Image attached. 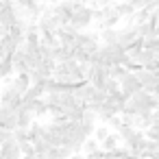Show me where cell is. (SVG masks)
Masks as SVG:
<instances>
[{"label":"cell","instance_id":"11","mask_svg":"<svg viewBox=\"0 0 159 159\" xmlns=\"http://www.w3.org/2000/svg\"><path fill=\"white\" fill-rule=\"evenodd\" d=\"M116 7V13L120 16V20H126L129 24L133 22V16H135V7L131 2H124V0H120V2H113Z\"/></svg>","mask_w":159,"mask_h":159},{"label":"cell","instance_id":"2","mask_svg":"<svg viewBox=\"0 0 159 159\" xmlns=\"http://www.w3.org/2000/svg\"><path fill=\"white\" fill-rule=\"evenodd\" d=\"M135 76H137L142 89L148 92V94H152L157 89V85H159V74L157 72H150V70H144L142 68V70H135Z\"/></svg>","mask_w":159,"mask_h":159},{"label":"cell","instance_id":"5","mask_svg":"<svg viewBox=\"0 0 159 159\" xmlns=\"http://www.w3.org/2000/svg\"><path fill=\"white\" fill-rule=\"evenodd\" d=\"M137 39H142L139 35H137V31H135V26H133V22L131 24H126L124 29H118V44L126 50L129 46H133Z\"/></svg>","mask_w":159,"mask_h":159},{"label":"cell","instance_id":"20","mask_svg":"<svg viewBox=\"0 0 159 159\" xmlns=\"http://www.w3.org/2000/svg\"><path fill=\"white\" fill-rule=\"evenodd\" d=\"M96 150H100V142L94 139V137L85 139V144H83V155H89V152H96Z\"/></svg>","mask_w":159,"mask_h":159},{"label":"cell","instance_id":"8","mask_svg":"<svg viewBox=\"0 0 159 159\" xmlns=\"http://www.w3.org/2000/svg\"><path fill=\"white\" fill-rule=\"evenodd\" d=\"M0 157H2V159H22L20 142H16V137L7 139L2 146H0Z\"/></svg>","mask_w":159,"mask_h":159},{"label":"cell","instance_id":"9","mask_svg":"<svg viewBox=\"0 0 159 159\" xmlns=\"http://www.w3.org/2000/svg\"><path fill=\"white\" fill-rule=\"evenodd\" d=\"M5 85H11L18 94H26V89L31 87V79H29V74H16V76H11V79H7L5 81Z\"/></svg>","mask_w":159,"mask_h":159},{"label":"cell","instance_id":"14","mask_svg":"<svg viewBox=\"0 0 159 159\" xmlns=\"http://www.w3.org/2000/svg\"><path fill=\"white\" fill-rule=\"evenodd\" d=\"M55 61H57V63L74 61V50H70V48H63V46L55 48Z\"/></svg>","mask_w":159,"mask_h":159},{"label":"cell","instance_id":"7","mask_svg":"<svg viewBox=\"0 0 159 159\" xmlns=\"http://www.w3.org/2000/svg\"><path fill=\"white\" fill-rule=\"evenodd\" d=\"M120 89H122V94H124L126 98H131L133 94H137V92L142 89V85H139L135 72H126V74H124V79L120 81Z\"/></svg>","mask_w":159,"mask_h":159},{"label":"cell","instance_id":"18","mask_svg":"<svg viewBox=\"0 0 159 159\" xmlns=\"http://www.w3.org/2000/svg\"><path fill=\"white\" fill-rule=\"evenodd\" d=\"M109 133H111V131H109L107 124H96V129H94V139H98V142L102 144V142L109 137Z\"/></svg>","mask_w":159,"mask_h":159},{"label":"cell","instance_id":"19","mask_svg":"<svg viewBox=\"0 0 159 159\" xmlns=\"http://www.w3.org/2000/svg\"><path fill=\"white\" fill-rule=\"evenodd\" d=\"M126 72H129V70H126L124 66H111V68H109V79H113V81H122Z\"/></svg>","mask_w":159,"mask_h":159},{"label":"cell","instance_id":"26","mask_svg":"<svg viewBox=\"0 0 159 159\" xmlns=\"http://www.w3.org/2000/svg\"><path fill=\"white\" fill-rule=\"evenodd\" d=\"M107 126H109V129H113V131H118V129L122 126V116H113V118H109Z\"/></svg>","mask_w":159,"mask_h":159},{"label":"cell","instance_id":"23","mask_svg":"<svg viewBox=\"0 0 159 159\" xmlns=\"http://www.w3.org/2000/svg\"><path fill=\"white\" fill-rule=\"evenodd\" d=\"M13 137H16V142H20V144H22V142H31V139H29V129H16V131H13Z\"/></svg>","mask_w":159,"mask_h":159},{"label":"cell","instance_id":"3","mask_svg":"<svg viewBox=\"0 0 159 159\" xmlns=\"http://www.w3.org/2000/svg\"><path fill=\"white\" fill-rule=\"evenodd\" d=\"M22 105V94H18L11 85H5L2 92H0V107H11L18 109Z\"/></svg>","mask_w":159,"mask_h":159},{"label":"cell","instance_id":"12","mask_svg":"<svg viewBox=\"0 0 159 159\" xmlns=\"http://www.w3.org/2000/svg\"><path fill=\"white\" fill-rule=\"evenodd\" d=\"M13 76V61H11V55L0 59V81H7Z\"/></svg>","mask_w":159,"mask_h":159},{"label":"cell","instance_id":"13","mask_svg":"<svg viewBox=\"0 0 159 159\" xmlns=\"http://www.w3.org/2000/svg\"><path fill=\"white\" fill-rule=\"evenodd\" d=\"M98 39H100V44H105V46L118 44V29H105V31H100V33H98Z\"/></svg>","mask_w":159,"mask_h":159},{"label":"cell","instance_id":"17","mask_svg":"<svg viewBox=\"0 0 159 159\" xmlns=\"http://www.w3.org/2000/svg\"><path fill=\"white\" fill-rule=\"evenodd\" d=\"M42 135H44V124L33 122V124L29 126V139H31V142H39Z\"/></svg>","mask_w":159,"mask_h":159},{"label":"cell","instance_id":"24","mask_svg":"<svg viewBox=\"0 0 159 159\" xmlns=\"http://www.w3.org/2000/svg\"><path fill=\"white\" fill-rule=\"evenodd\" d=\"M20 150H22V157H31V155H35V146H33V142H22V144H20Z\"/></svg>","mask_w":159,"mask_h":159},{"label":"cell","instance_id":"29","mask_svg":"<svg viewBox=\"0 0 159 159\" xmlns=\"http://www.w3.org/2000/svg\"><path fill=\"white\" fill-rule=\"evenodd\" d=\"M70 159H87V157H85V155H83V152H74V155H72V157H70Z\"/></svg>","mask_w":159,"mask_h":159},{"label":"cell","instance_id":"16","mask_svg":"<svg viewBox=\"0 0 159 159\" xmlns=\"http://www.w3.org/2000/svg\"><path fill=\"white\" fill-rule=\"evenodd\" d=\"M120 144H122L120 135H118V133H109V137H107V139H105V142L100 144V148H102L105 152H111V150H116V148H118Z\"/></svg>","mask_w":159,"mask_h":159},{"label":"cell","instance_id":"22","mask_svg":"<svg viewBox=\"0 0 159 159\" xmlns=\"http://www.w3.org/2000/svg\"><path fill=\"white\" fill-rule=\"evenodd\" d=\"M74 152L70 150V148H66V146H57L55 148V159H70Z\"/></svg>","mask_w":159,"mask_h":159},{"label":"cell","instance_id":"21","mask_svg":"<svg viewBox=\"0 0 159 159\" xmlns=\"http://www.w3.org/2000/svg\"><path fill=\"white\" fill-rule=\"evenodd\" d=\"M105 92H107L109 96H113V94L122 92V89H120V81H113V79H109V81H107V85H105Z\"/></svg>","mask_w":159,"mask_h":159},{"label":"cell","instance_id":"27","mask_svg":"<svg viewBox=\"0 0 159 159\" xmlns=\"http://www.w3.org/2000/svg\"><path fill=\"white\" fill-rule=\"evenodd\" d=\"M11 137H13V133H9V131H5L2 126H0V146H2L7 139H11Z\"/></svg>","mask_w":159,"mask_h":159},{"label":"cell","instance_id":"10","mask_svg":"<svg viewBox=\"0 0 159 159\" xmlns=\"http://www.w3.org/2000/svg\"><path fill=\"white\" fill-rule=\"evenodd\" d=\"M16 111H18V129H29V126L37 120V118H35V113H33L26 105H20Z\"/></svg>","mask_w":159,"mask_h":159},{"label":"cell","instance_id":"6","mask_svg":"<svg viewBox=\"0 0 159 159\" xmlns=\"http://www.w3.org/2000/svg\"><path fill=\"white\" fill-rule=\"evenodd\" d=\"M107 81H109V66H94L92 76H89L87 83H92L96 89H105Z\"/></svg>","mask_w":159,"mask_h":159},{"label":"cell","instance_id":"28","mask_svg":"<svg viewBox=\"0 0 159 159\" xmlns=\"http://www.w3.org/2000/svg\"><path fill=\"white\" fill-rule=\"evenodd\" d=\"M87 159H105V150L100 148V150H96V152H89V155H85Z\"/></svg>","mask_w":159,"mask_h":159},{"label":"cell","instance_id":"4","mask_svg":"<svg viewBox=\"0 0 159 159\" xmlns=\"http://www.w3.org/2000/svg\"><path fill=\"white\" fill-rule=\"evenodd\" d=\"M0 126L9 133H13L18 129V111L11 107H0Z\"/></svg>","mask_w":159,"mask_h":159},{"label":"cell","instance_id":"1","mask_svg":"<svg viewBox=\"0 0 159 159\" xmlns=\"http://www.w3.org/2000/svg\"><path fill=\"white\" fill-rule=\"evenodd\" d=\"M94 22V9L92 7H83V9H79L74 16H72V20H70V29H74V31H85V29H89V24Z\"/></svg>","mask_w":159,"mask_h":159},{"label":"cell","instance_id":"15","mask_svg":"<svg viewBox=\"0 0 159 159\" xmlns=\"http://www.w3.org/2000/svg\"><path fill=\"white\" fill-rule=\"evenodd\" d=\"M37 98H44V87L31 85V87L26 89V94L22 96V102H33V100H37Z\"/></svg>","mask_w":159,"mask_h":159},{"label":"cell","instance_id":"25","mask_svg":"<svg viewBox=\"0 0 159 159\" xmlns=\"http://www.w3.org/2000/svg\"><path fill=\"white\" fill-rule=\"evenodd\" d=\"M144 48H146V50H152V52H157V50H159V37L144 39Z\"/></svg>","mask_w":159,"mask_h":159}]
</instances>
